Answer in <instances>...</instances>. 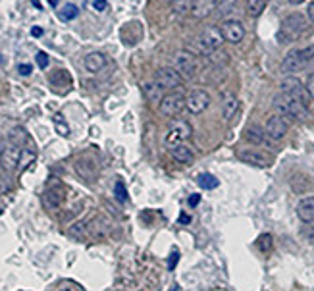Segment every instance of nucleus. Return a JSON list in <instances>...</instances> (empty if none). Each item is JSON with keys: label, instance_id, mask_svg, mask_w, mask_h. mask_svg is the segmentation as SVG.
Listing matches in <instances>:
<instances>
[{"label": "nucleus", "instance_id": "1", "mask_svg": "<svg viewBox=\"0 0 314 291\" xmlns=\"http://www.w3.org/2000/svg\"><path fill=\"white\" fill-rule=\"evenodd\" d=\"M224 43V35H222L220 27L216 25H208L200 31V35L195 41H189L187 48L191 54H198V56H210L214 50H218Z\"/></svg>", "mask_w": 314, "mask_h": 291}, {"label": "nucleus", "instance_id": "2", "mask_svg": "<svg viewBox=\"0 0 314 291\" xmlns=\"http://www.w3.org/2000/svg\"><path fill=\"white\" fill-rule=\"evenodd\" d=\"M308 29V22L302 14H289L283 22H281V27H279L278 39L279 43H291V41H297L301 35L306 33Z\"/></svg>", "mask_w": 314, "mask_h": 291}, {"label": "nucleus", "instance_id": "3", "mask_svg": "<svg viewBox=\"0 0 314 291\" xmlns=\"http://www.w3.org/2000/svg\"><path fill=\"white\" fill-rule=\"evenodd\" d=\"M274 110L278 112V116H289V118H297V120H306L308 118V110H306V105H302L301 101L293 99L289 94L279 93L276 99H274Z\"/></svg>", "mask_w": 314, "mask_h": 291}, {"label": "nucleus", "instance_id": "4", "mask_svg": "<svg viewBox=\"0 0 314 291\" xmlns=\"http://www.w3.org/2000/svg\"><path fill=\"white\" fill-rule=\"evenodd\" d=\"M191 124L187 122V120H174L172 124H170V128H168V133H166V147L168 149H174L177 145H183L189 137H191Z\"/></svg>", "mask_w": 314, "mask_h": 291}, {"label": "nucleus", "instance_id": "5", "mask_svg": "<svg viewBox=\"0 0 314 291\" xmlns=\"http://www.w3.org/2000/svg\"><path fill=\"white\" fill-rule=\"evenodd\" d=\"M174 68L179 71V75L183 79H191L195 77L198 71V62L195 58V54H191L189 50H177L174 54V60H172Z\"/></svg>", "mask_w": 314, "mask_h": 291}, {"label": "nucleus", "instance_id": "6", "mask_svg": "<svg viewBox=\"0 0 314 291\" xmlns=\"http://www.w3.org/2000/svg\"><path fill=\"white\" fill-rule=\"evenodd\" d=\"M185 108V94L181 91H172V93L164 94L158 110L162 116H177L181 114V110Z\"/></svg>", "mask_w": 314, "mask_h": 291}, {"label": "nucleus", "instance_id": "7", "mask_svg": "<svg viewBox=\"0 0 314 291\" xmlns=\"http://www.w3.org/2000/svg\"><path fill=\"white\" fill-rule=\"evenodd\" d=\"M154 81L158 83L164 91H175V89H179V85L183 83V77L179 75V71L175 70L174 66H164V68H158V70H156Z\"/></svg>", "mask_w": 314, "mask_h": 291}, {"label": "nucleus", "instance_id": "8", "mask_svg": "<svg viewBox=\"0 0 314 291\" xmlns=\"http://www.w3.org/2000/svg\"><path fill=\"white\" fill-rule=\"evenodd\" d=\"M279 91L283 94H289L293 99H297V101H301L302 105L308 106V101H310V94L306 91V87L302 85L297 77H285L283 81L279 83Z\"/></svg>", "mask_w": 314, "mask_h": 291}, {"label": "nucleus", "instance_id": "9", "mask_svg": "<svg viewBox=\"0 0 314 291\" xmlns=\"http://www.w3.org/2000/svg\"><path fill=\"white\" fill-rule=\"evenodd\" d=\"M210 105V94L204 89H193L185 96V108L191 114H200L204 112Z\"/></svg>", "mask_w": 314, "mask_h": 291}, {"label": "nucleus", "instance_id": "10", "mask_svg": "<svg viewBox=\"0 0 314 291\" xmlns=\"http://www.w3.org/2000/svg\"><path fill=\"white\" fill-rule=\"evenodd\" d=\"M220 31L224 35V41H228L232 45H237L245 39V27L239 20H226L220 25Z\"/></svg>", "mask_w": 314, "mask_h": 291}, {"label": "nucleus", "instance_id": "11", "mask_svg": "<svg viewBox=\"0 0 314 291\" xmlns=\"http://www.w3.org/2000/svg\"><path fill=\"white\" fill-rule=\"evenodd\" d=\"M20 158H22V147H16V145H8L0 151V166L2 170L6 172H14L18 166H20Z\"/></svg>", "mask_w": 314, "mask_h": 291}, {"label": "nucleus", "instance_id": "12", "mask_svg": "<svg viewBox=\"0 0 314 291\" xmlns=\"http://www.w3.org/2000/svg\"><path fill=\"white\" fill-rule=\"evenodd\" d=\"M287 129H289V122L285 120L283 116H272L268 118L266 126H264V131H266V135L270 139L274 141H279L285 137V133H287Z\"/></svg>", "mask_w": 314, "mask_h": 291}, {"label": "nucleus", "instance_id": "13", "mask_svg": "<svg viewBox=\"0 0 314 291\" xmlns=\"http://www.w3.org/2000/svg\"><path fill=\"white\" fill-rule=\"evenodd\" d=\"M75 172L81 177L83 181H89L93 183L94 179L98 177V166L94 162L93 158H87V156H81L75 160Z\"/></svg>", "mask_w": 314, "mask_h": 291}, {"label": "nucleus", "instance_id": "14", "mask_svg": "<svg viewBox=\"0 0 314 291\" xmlns=\"http://www.w3.org/2000/svg\"><path fill=\"white\" fill-rule=\"evenodd\" d=\"M306 64L302 62V58L299 56V50H291L285 58L281 60V66H279V71L285 73V75H293L297 71H301Z\"/></svg>", "mask_w": 314, "mask_h": 291}, {"label": "nucleus", "instance_id": "15", "mask_svg": "<svg viewBox=\"0 0 314 291\" xmlns=\"http://www.w3.org/2000/svg\"><path fill=\"white\" fill-rule=\"evenodd\" d=\"M237 110H239V99H237V94L232 93V91H226V93L222 94V118L226 122H230L237 114Z\"/></svg>", "mask_w": 314, "mask_h": 291}, {"label": "nucleus", "instance_id": "16", "mask_svg": "<svg viewBox=\"0 0 314 291\" xmlns=\"http://www.w3.org/2000/svg\"><path fill=\"white\" fill-rule=\"evenodd\" d=\"M216 6H218V0H195L193 2V8H191V16L195 20H204L208 18L212 12H216Z\"/></svg>", "mask_w": 314, "mask_h": 291}, {"label": "nucleus", "instance_id": "17", "mask_svg": "<svg viewBox=\"0 0 314 291\" xmlns=\"http://www.w3.org/2000/svg\"><path fill=\"white\" fill-rule=\"evenodd\" d=\"M239 158L247 164H253V166H260V168H266L270 166V156L260 151H253V149H245L239 151Z\"/></svg>", "mask_w": 314, "mask_h": 291}, {"label": "nucleus", "instance_id": "18", "mask_svg": "<svg viewBox=\"0 0 314 291\" xmlns=\"http://www.w3.org/2000/svg\"><path fill=\"white\" fill-rule=\"evenodd\" d=\"M297 216L304 224L314 222V197H304L299 201V205H297Z\"/></svg>", "mask_w": 314, "mask_h": 291}, {"label": "nucleus", "instance_id": "19", "mask_svg": "<svg viewBox=\"0 0 314 291\" xmlns=\"http://www.w3.org/2000/svg\"><path fill=\"white\" fill-rule=\"evenodd\" d=\"M62 201H64V193H62L60 187H52V189H47L43 193V205L48 210L58 209L60 205H62Z\"/></svg>", "mask_w": 314, "mask_h": 291}, {"label": "nucleus", "instance_id": "20", "mask_svg": "<svg viewBox=\"0 0 314 291\" xmlns=\"http://www.w3.org/2000/svg\"><path fill=\"white\" fill-rule=\"evenodd\" d=\"M106 56L102 52H91V54H87V58H85V70L91 71V73H98V71H102L106 68Z\"/></svg>", "mask_w": 314, "mask_h": 291}, {"label": "nucleus", "instance_id": "21", "mask_svg": "<svg viewBox=\"0 0 314 291\" xmlns=\"http://www.w3.org/2000/svg\"><path fill=\"white\" fill-rule=\"evenodd\" d=\"M170 154H172V158H174L175 162H179V164H191L193 158H195L193 151L187 147L185 143H183V145H177L174 149H170Z\"/></svg>", "mask_w": 314, "mask_h": 291}, {"label": "nucleus", "instance_id": "22", "mask_svg": "<svg viewBox=\"0 0 314 291\" xmlns=\"http://www.w3.org/2000/svg\"><path fill=\"white\" fill-rule=\"evenodd\" d=\"M143 91H145V94H147V99H149V103H152V105H160V101H162L164 96V89L158 85L156 81H151V83H145L143 85Z\"/></svg>", "mask_w": 314, "mask_h": 291}, {"label": "nucleus", "instance_id": "23", "mask_svg": "<svg viewBox=\"0 0 314 291\" xmlns=\"http://www.w3.org/2000/svg\"><path fill=\"white\" fill-rule=\"evenodd\" d=\"M291 189H293V193H297V195L306 193V191L310 189V179H308V175H304V174L293 175V177H291Z\"/></svg>", "mask_w": 314, "mask_h": 291}, {"label": "nucleus", "instance_id": "24", "mask_svg": "<svg viewBox=\"0 0 314 291\" xmlns=\"http://www.w3.org/2000/svg\"><path fill=\"white\" fill-rule=\"evenodd\" d=\"M8 139H10V143L16 145V147H22V145H25V141L29 139V135H27L25 128L16 126V128H12L8 131Z\"/></svg>", "mask_w": 314, "mask_h": 291}, {"label": "nucleus", "instance_id": "25", "mask_svg": "<svg viewBox=\"0 0 314 291\" xmlns=\"http://www.w3.org/2000/svg\"><path fill=\"white\" fill-rule=\"evenodd\" d=\"M266 131L260 128H249L245 131V139L249 141V143H253V145H262V143H266Z\"/></svg>", "mask_w": 314, "mask_h": 291}, {"label": "nucleus", "instance_id": "26", "mask_svg": "<svg viewBox=\"0 0 314 291\" xmlns=\"http://www.w3.org/2000/svg\"><path fill=\"white\" fill-rule=\"evenodd\" d=\"M68 235L77 239V241H83L87 237V222H75L68 228Z\"/></svg>", "mask_w": 314, "mask_h": 291}, {"label": "nucleus", "instance_id": "27", "mask_svg": "<svg viewBox=\"0 0 314 291\" xmlns=\"http://www.w3.org/2000/svg\"><path fill=\"white\" fill-rule=\"evenodd\" d=\"M170 2H172V10L175 16H185L191 12L195 0H170Z\"/></svg>", "mask_w": 314, "mask_h": 291}, {"label": "nucleus", "instance_id": "28", "mask_svg": "<svg viewBox=\"0 0 314 291\" xmlns=\"http://www.w3.org/2000/svg\"><path fill=\"white\" fill-rule=\"evenodd\" d=\"M266 8V0H247V14L251 18H258Z\"/></svg>", "mask_w": 314, "mask_h": 291}, {"label": "nucleus", "instance_id": "29", "mask_svg": "<svg viewBox=\"0 0 314 291\" xmlns=\"http://www.w3.org/2000/svg\"><path fill=\"white\" fill-rule=\"evenodd\" d=\"M197 183L200 189H216V187L220 185V181H218V177L212 174H200L197 177Z\"/></svg>", "mask_w": 314, "mask_h": 291}, {"label": "nucleus", "instance_id": "30", "mask_svg": "<svg viewBox=\"0 0 314 291\" xmlns=\"http://www.w3.org/2000/svg\"><path fill=\"white\" fill-rule=\"evenodd\" d=\"M77 14H79V8H77L75 4H66L64 8H60L58 18L62 22H71V20L77 18Z\"/></svg>", "mask_w": 314, "mask_h": 291}, {"label": "nucleus", "instance_id": "31", "mask_svg": "<svg viewBox=\"0 0 314 291\" xmlns=\"http://www.w3.org/2000/svg\"><path fill=\"white\" fill-rule=\"evenodd\" d=\"M235 4H237V0H218V6H216V16H228V14L233 12V8H235Z\"/></svg>", "mask_w": 314, "mask_h": 291}, {"label": "nucleus", "instance_id": "32", "mask_svg": "<svg viewBox=\"0 0 314 291\" xmlns=\"http://www.w3.org/2000/svg\"><path fill=\"white\" fill-rule=\"evenodd\" d=\"M256 247L262 251V253H270L272 247H274V237L270 233H262L258 239H256Z\"/></svg>", "mask_w": 314, "mask_h": 291}, {"label": "nucleus", "instance_id": "33", "mask_svg": "<svg viewBox=\"0 0 314 291\" xmlns=\"http://www.w3.org/2000/svg\"><path fill=\"white\" fill-rule=\"evenodd\" d=\"M54 128H56V131H58L62 137H68L70 135V126L64 122V118H62V114H54Z\"/></svg>", "mask_w": 314, "mask_h": 291}, {"label": "nucleus", "instance_id": "34", "mask_svg": "<svg viewBox=\"0 0 314 291\" xmlns=\"http://www.w3.org/2000/svg\"><path fill=\"white\" fill-rule=\"evenodd\" d=\"M35 160V152L29 151V149H22V158H20V166L22 168H27L29 164Z\"/></svg>", "mask_w": 314, "mask_h": 291}, {"label": "nucleus", "instance_id": "35", "mask_svg": "<svg viewBox=\"0 0 314 291\" xmlns=\"http://www.w3.org/2000/svg\"><path fill=\"white\" fill-rule=\"evenodd\" d=\"M299 56L302 58L304 64H308V62L314 58V45H308V47L301 48V50H299Z\"/></svg>", "mask_w": 314, "mask_h": 291}, {"label": "nucleus", "instance_id": "36", "mask_svg": "<svg viewBox=\"0 0 314 291\" xmlns=\"http://www.w3.org/2000/svg\"><path fill=\"white\" fill-rule=\"evenodd\" d=\"M114 191H116V199L120 201V203L128 201V191H126V185H124V181H116V187H114Z\"/></svg>", "mask_w": 314, "mask_h": 291}, {"label": "nucleus", "instance_id": "37", "mask_svg": "<svg viewBox=\"0 0 314 291\" xmlns=\"http://www.w3.org/2000/svg\"><path fill=\"white\" fill-rule=\"evenodd\" d=\"M37 66H39L41 70H45V68L48 66V54L47 52H43V50H41V52H37Z\"/></svg>", "mask_w": 314, "mask_h": 291}, {"label": "nucleus", "instance_id": "38", "mask_svg": "<svg viewBox=\"0 0 314 291\" xmlns=\"http://www.w3.org/2000/svg\"><path fill=\"white\" fill-rule=\"evenodd\" d=\"M93 10L98 14H102L108 10V2L106 0H93Z\"/></svg>", "mask_w": 314, "mask_h": 291}, {"label": "nucleus", "instance_id": "39", "mask_svg": "<svg viewBox=\"0 0 314 291\" xmlns=\"http://www.w3.org/2000/svg\"><path fill=\"white\" fill-rule=\"evenodd\" d=\"M10 189H12L10 179H8V177H0V195H6Z\"/></svg>", "mask_w": 314, "mask_h": 291}, {"label": "nucleus", "instance_id": "40", "mask_svg": "<svg viewBox=\"0 0 314 291\" xmlns=\"http://www.w3.org/2000/svg\"><path fill=\"white\" fill-rule=\"evenodd\" d=\"M18 71H20V75H31L33 66H31V64H20V66H18Z\"/></svg>", "mask_w": 314, "mask_h": 291}, {"label": "nucleus", "instance_id": "41", "mask_svg": "<svg viewBox=\"0 0 314 291\" xmlns=\"http://www.w3.org/2000/svg\"><path fill=\"white\" fill-rule=\"evenodd\" d=\"M304 87H306L308 94H310V96L314 99V71L310 73V75H308V79H306V85H304Z\"/></svg>", "mask_w": 314, "mask_h": 291}, {"label": "nucleus", "instance_id": "42", "mask_svg": "<svg viewBox=\"0 0 314 291\" xmlns=\"http://www.w3.org/2000/svg\"><path fill=\"white\" fill-rule=\"evenodd\" d=\"M177 258H179V253H177V251H174V253H172V256H170V260H168V268H170V270H174V268H175Z\"/></svg>", "mask_w": 314, "mask_h": 291}, {"label": "nucleus", "instance_id": "43", "mask_svg": "<svg viewBox=\"0 0 314 291\" xmlns=\"http://www.w3.org/2000/svg\"><path fill=\"white\" fill-rule=\"evenodd\" d=\"M198 203H200V195H198V193H195V195L189 197V205H191V207H197Z\"/></svg>", "mask_w": 314, "mask_h": 291}, {"label": "nucleus", "instance_id": "44", "mask_svg": "<svg viewBox=\"0 0 314 291\" xmlns=\"http://www.w3.org/2000/svg\"><path fill=\"white\" fill-rule=\"evenodd\" d=\"M308 20L314 24V2L312 4H308Z\"/></svg>", "mask_w": 314, "mask_h": 291}, {"label": "nucleus", "instance_id": "45", "mask_svg": "<svg viewBox=\"0 0 314 291\" xmlns=\"http://www.w3.org/2000/svg\"><path fill=\"white\" fill-rule=\"evenodd\" d=\"M31 35H33V37H41V35H43V29H41V27H33V29H31Z\"/></svg>", "mask_w": 314, "mask_h": 291}, {"label": "nucleus", "instance_id": "46", "mask_svg": "<svg viewBox=\"0 0 314 291\" xmlns=\"http://www.w3.org/2000/svg\"><path fill=\"white\" fill-rule=\"evenodd\" d=\"M179 220H181V224H189V222H191V218L187 216L185 212H181V216H179Z\"/></svg>", "mask_w": 314, "mask_h": 291}, {"label": "nucleus", "instance_id": "47", "mask_svg": "<svg viewBox=\"0 0 314 291\" xmlns=\"http://www.w3.org/2000/svg\"><path fill=\"white\" fill-rule=\"evenodd\" d=\"M291 4H293V6H299V4H302V2H304V0H289Z\"/></svg>", "mask_w": 314, "mask_h": 291}, {"label": "nucleus", "instance_id": "48", "mask_svg": "<svg viewBox=\"0 0 314 291\" xmlns=\"http://www.w3.org/2000/svg\"><path fill=\"white\" fill-rule=\"evenodd\" d=\"M31 2H33V4H35L37 8H41V2H39V0H31Z\"/></svg>", "mask_w": 314, "mask_h": 291}, {"label": "nucleus", "instance_id": "49", "mask_svg": "<svg viewBox=\"0 0 314 291\" xmlns=\"http://www.w3.org/2000/svg\"><path fill=\"white\" fill-rule=\"evenodd\" d=\"M48 2H50L52 6H56V4H58V0H48Z\"/></svg>", "mask_w": 314, "mask_h": 291}, {"label": "nucleus", "instance_id": "50", "mask_svg": "<svg viewBox=\"0 0 314 291\" xmlns=\"http://www.w3.org/2000/svg\"><path fill=\"white\" fill-rule=\"evenodd\" d=\"M0 214H2V209H0Z\"/></svg>", "mask_w": 314, "mask_h": 291}, {"label": "nucleus", "instance_id": "51", "mask_svg": "<svg viewBox=\"0 0 314 291\" xmlns=\"http://www.w3.org/2000/svg\"><path fill=\"white\" fill-rule=\"evenodd\" d=\"M0 62H2V58H0Z\"/></svg>", "mask_w": 314, "mask_h": 291}]
</instances>
